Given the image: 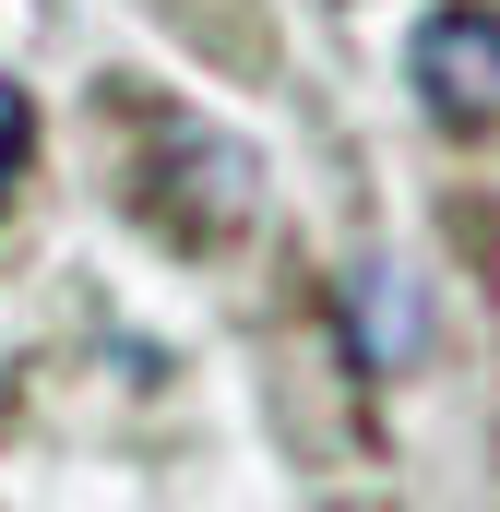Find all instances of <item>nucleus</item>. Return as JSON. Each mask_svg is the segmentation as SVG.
<instances>
[{
    "mask_svg": "<svg viewBox=\"0 0 500 512\" xmlns=\"http://www.w3.org/2000/svg\"><path fill=\"white\" fill-rule=\"evenodd\" d=\"M24 155H36V108H24V84L0 72V191L24 179Z\"/></svg>",
    "mask_w": 500,
    "mask_h": 512,
    "instance_id": "obj_2",
    "label": "nucleus"
},
{
    "mask_svg": "<svg viewBox=\"0 0 500 512\" xmlns=\"http://www.w3.org/2000/svg\"><path fill=\"white\" fill-rule=\"evenodd\" d=\"M405 84L441 131H500V0H441L405 36Z\"/></svg>",
    "mask_w": 500,
    "mask_h": 512,
    "instance_id": "obj_1",
    "label": "nucleus"
}]
</instances>
